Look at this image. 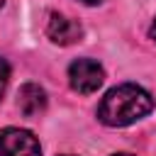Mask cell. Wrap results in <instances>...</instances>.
Listing matches in <instances>:
<instances>
[{"mask_svg":"<svg viewBox=\"0 0 156 156\" xmlns=\"http://www.w3.org/2000/svg\"><path fill=\"white\" fill-rule=\"evenodd\" d=\"M2 2H5V0H0V7H2Z\"/></svg>","mask_w":156,"mask_h":156,"instance_id":"obj_10","label":"cell"},{"mask_svg":"<svg viewBox=\"0 0 156 156\" xmlns=\"http://www.w3.org/2000/svg\"><path fill=\"white\" fill-rule=\"evenodd\" d=\"M66 156H71V154H66Z\"/></svg>","mask_w":156,"mask_h":156,"instance_id":"obj_11","label":"cell"},{"mask_svg":"<svg viewBox=\"0 0 156 156\" xmlns=\"http://www.w3.org/2000/svg\"><path fill=\"white\" fill-rule=\"evenodd\" d=\"M80 2H85V5H100L102 0H80Z\"/></svg>","mask_w":156,"mask_h":156,"instance_id":"obj_8","label":"cell"},{"mask_svg":"<svg viewBox=\"0 0 156 156\" xmlns=\"http://www.w3.org/2000/svg\"><path fill=\"white\" fill-rule=\"evenodd\" d=\"M7 80H10V66H7V61H5L2 56H0V98L5 95Z\"/></svg>","mask_w":156,"mask_h":156,"instance_id":"obj_6","label":"cell"},{"mask_svg":"<svg viewBox=\"0 0 156 156\" xmlns=\"http://www.w3.org/2000/svg\"><path fill=\"white\" fill-rule=\"evenodd\" d=\"M115 156H132V154H115Z\"/></svg>","mask_w":156,"mask_h":156,"instance_id":"obj_9","label":"cell"},{"mask_svg":"<svg viewBox=\"0 0 156 156\" xmlns=\"http://www.w3.org/2000/svg\"><path fill=\"white\" fill-rule=\"evenodd\" d=\"M102 80H105V71L93 58H76L68 66V83L76 93L90 95L102 85Z\"/></svg>","mask_w":156,"mask_h":156,"instance_id":"obj_2","label":"cell"},{"mask_svg":"<svg viewBox=\"0 0 156 156\" xmlns=\"http://www.w3.org/2000/svg\"><path fill=\"white\" fill-rule=\"evenodd\" d=\"M46 34H49L51 41L66 46V44L78 41V39L83 37V29H80L78 22H73V20L58 15V12H51V15H49V24H46Z\"/></svg>","mask_w":156,"mask_h":156,"instance_id":"obj_4","label":"cell"},{"mask_svg":"<svg viewBox=\"0 0 156 156\" xmlns=\"http://www.w3.org/2000/svg\"><path fill=\"white\" fill-rule=\"evenodd\" d=\"M149 34H151V39L156 41V20H154V24H151V32H149Z\"/></svg>","mask_w":156,"mask_h":156,"instance_id":"obj_7","label":"cell"},{"mask_svg":"<svg viewBox=\"0 0 156 156\" xmlns=\"http://www.w3.org/2000/svg\"><path fill=\"white\" fill-rule=\"evenodd\" d=\"M0 156H41V146L32 132L7 127L0 132Z\"/></svg>","mask_w":156,"mask_h":156,"instance_id":"obj_3","label":"cell"},{"mask_svg":"<svg viewBox=\"0 0 156 156\" xmlns=\"http://www.w3.org/2000/svg\"><path fill=\"white\" fill-rule=\"evenodd\" d=\"M154 110V98L134 83H122L100 100L98 105V119L107 127H127L141 117H146Z\"/></svg>","mask_w":156,"mask_h":156,"instance_id":"obj_1","label":"cell"},{"mask_svg":"<svg viewBox=\"0 0 156 156\" xmlns=\"http://www.w3.org/2000/svg\"><path fill=\"white\" fill-rule=\"evenodd\" d=\"M17 107L24 117H37L46 107V93L37 83H24L17 93Z\"/></svg>","mask_w":156,"mask_h":156,"instance_id":"obj_5","label":"cell"}]
</instances>
